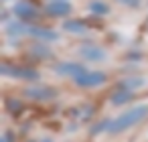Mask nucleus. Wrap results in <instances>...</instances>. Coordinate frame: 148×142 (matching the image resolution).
<instances>
[{
    "label": "nucleus",
    "instance_id": "6e6552de",
    "mask_svg": "<svg viewBox=\"0 0 148 142\" xmlns=\"http://www.w3.org/2000/svg\"><path fill=\"white\" fill-rule=\"evenodd\" d=\"M81 55H85L87 59H103V51H99V49H95V47H85V49H81Z\"/></svg>",
    "mask_w": 148,
    "mask_h": 142
},
{
    "label": "nucleus",
    "instance_id": "f03ea898",
    "mask_svg": "<svg viewBox=\"0 0 148 142\" xmlns=\"http://www.w3.org/2000/svg\"><path fill=\"white\" fill-rule=\"evenodd\" d=\"M106 81V75L103 73H97V71H89V73H83L79 77H75V83L81 85V87H89V85H99Z\"/></svg>",
    "mask_w": 148,
    "mask_h": 142
},
{
    "label": "nucleus",
    "instance_id": "1a4fd4ad",
    "mask_svg": "<svg viewBox=\"0 0 148 142\" xmlns=\"http://www.w3.org/2000/svg\"><path fill=\"white\" fill-rule=\"evenodd\" d=\"M130 97H132V91H130V89H118V93L112 95V102H114V104H124V102H128Z\"/></svg>",
    "mask_w": 148,
    "mask_h": 142
},
{
    "label": "nucleus",
    "instance_id": "39448f33",
    "mask_svg": "<svg viewBox=\"0 0 148 142\" xmlns=\"http://www.w3.org/2000/svg\"><path fill=\"white\" fill-rule=\"evenodd\" d=\"M69 10H71V6L67 2H53V4L47 6V14H51V16H63Z\"/></svg>",
    "mask_w": 148,
    "mask_h": 142
},
{
    "label": "nucleus",
    "instance_id": "9d476101",
    "mask_svg": "<svg viewBox=\"0 0 148 142\" xmlns=\"http://www.w3.org/2000/svg\"><path fill=\"white\" fill-rule=\"evenodd\" d=\"M29 33L35 37H41V39H57V33L47 31V29H29Z\"/></svg>",
    "mask_w": 148,
    "mask_h": 142
},
{
    "label": "nucleus",
    "instance_id": "9b49d317",
    "mask_svg": "<svg viewBox=\"0 0 148 142\" xmlns=\"http://www.w3.org/2000/svg\"><path fill=\"white\" fill-rule=\"evenodd\" d=\"M65 29H67V31H73V33H79V31H83V25L71 21V23H65Z\"/></svg>",
    "mask_w": 148,
    "mask_h": 142
},
{
    "label": "nucleus",
    "instance_id": "423d86ee",
    "mask_svg": "<svg viewBox=\"0 0 148 142\" xmlns=\"http://www.w3.org/2000/svg\"><path fill=\"white\" fill-rule=\"evenodd\" d=\"M27 95L37 97V99H47V97H53L55 91L49 89V87H37V89H27Z\"/></svg>",
    "mask_w": 148,
    "mask_h": 142
},
{
    "label": "nucleus",
    "instance_id": "f8f14e48",
    "mask_svg": "<svg viewBox=\"0 0 148 142\" xmlns=\"http://www.w3.org/2000/svg\"><path fill=\"white\" fill-rule=\"evenodd\" d=\"M91 10H93V12H101V14H106V12H108V6L101 4V2H93V4H91Z\"/></svg>",
    "mask_w": 148,
    "mask_h": 142
},
{
    "label": "nucleus",
    "instance_id": "ddd939ff",
    "mask_svg": "<svg viewBox=\"0 0 148 142\" xmlns=\"http://www.w3.org/2000/svg\"><path fill=\"white\" fill-rule=\"evenodd\" d=\"M136 85H142V79H128L126 83H124V87H136Z\"/></svg>",
    "mask_w": 148,
    "mask_h": 142
},
{
    "label": "nucleus",
    "instance_id": "f257e3e1",
    "mask_svg": "<svg viewBox=\"0 0 148 142\" xmlns=\"http://www.w3.org/2000/svg\"><path fill=\"white\" fill-rule=\"evenodd\" d=\"M144 116H148V106H136V108L124 112V114H122L120 118H116L112 124H108V130H110V132H122V130H126V128L138 124Z\"/></svg>",
    "mask_w": 148,
    "mask_h": 142
},
{
    "label": "nucleus",
    "instance_id": "7ed1b4c3",
    "mask_svg": "<svg viewBox=\"0 0 148 142\" xmlns=\"http://www.w3.org/2000/svg\"><path fill=\"white\" fill-rule=\"evenodd\" d=\"M2 73L4 75H12V77H21V79H37V71L33 69H25V67H10V65H2Z\"/></svg>",
    "mask_w": 148,
    "mask_h": 142
},
{
    "label": "nucleus",
    "instance_id": "0eeeda50",
    "mask_svg": "<svg viewBox=\"0 0 148 142\" xmlns=\"http://www.w3.org/2000/svg\"><path fill=\"white\" fill-rule=\"evenodd\" d=\"M14 14L23 16V19H33L35 16V8H31L29 4H18V6H14Z\"/></svg>",
    "mask_w": 148,
    "mask_h": 142
},
{
    "label": "nucleus",
    "instance_id": "20e7f679",
    "mask_svg": "<svg viewBox=\"0 0 148 142\" xmlns=\"http://www.w3.org/2000/svg\"><path fill=\"white\" fill-rule=\"evenodd\" d=\"M55 71H57V73H61V75H65V73H67V75H77V77L85 73V71H83V67H81V65H77V63H59V65L55 67Z\"/></svg>",
    "mask_w": 148,
    "mask_h": 142
}]
</instances>
